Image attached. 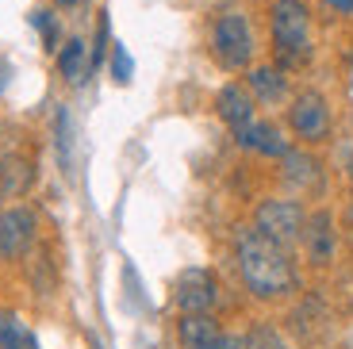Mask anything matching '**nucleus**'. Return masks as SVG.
I'll use <instances>...</instances> for the list:
<instances>
[{
	"instance_id": "1",
	"label": "nucleus",
	"mask_w": 353,
	"mask_h": 349,
	"mask_svg": "<svg viewBox=\"0 0 353 349\" xmlns=\"http://www.w3.org/2000/svg\"><path fill=\"white\" fill-rule=\"evenodd\" d=\"M234 261L239 272L246 280V288L257 299H276L288 296L292 284H296V269H292V253L284 246H276L273 238H265L257 227L239 230V242H234Z\"/></svg>"
},
{
	"instance_id": "2",
	"label": "nucleus",
	"mask_w": 353,
	"mask_h": 349,
	"mask_svg": "<svg viewBox=\"0 0 353 349\" xmlns=\"http://www.w3.org/2000/svg\"><path fill=\"white\" fill-rule=\"evenodd\" d=\"M269 35H273V50L281 70H296L307 66L315 43H311V12L303 0H273L269 4Z\"/></svg>"
},
{
	"instance_id": "3",
	"label": "nucleus",
	"mask_w": 353,
	"mask_h": 349,
	"mask_svg": "<svg viewBox=\"0 0 353 349\" xmlns=\"http://www.w3.org/2000/svg\"><path fill=\"white\" fill-rule=\"evenodd\" d=\"M254 27L242 12H223L212 27V58L219 61L223 70L239 73V70H250L254 61Z\"/></svg>"
},
{
	"instance_id": "4",
	"label": "nucleus",
	"mask_w": 353,
	"mask_h": 349,
	"mask_svg": "<svg viewBox=\"0 0 353 349\" xmlns=\"http://www.w3.org/2000/svg\"><path fill=\"white\" fill-rule=\"evenodd\" d=\"M303 223H307V215L296 200H265L254 219V227L265 238H273L276 246H284V250H292L303 238Z\"/></svg>"
},
{
	"instance_id": "5",
	"label": "nucleus",
	"mask_w": 353,
	"mask_h": 349,
	"mask_svg": "<svg viewBox=\"0 0 353 349\" xmlns=\"http://www.w3.org/2000/svg\"><path fill=\"white\" fill-rule=\"evenodd\" d=\"M288 127L296 139L303 142H323L330 134V104L323 92H315V88H307V92H300V97L292 100L288 108Z\"/></svg>"
},
{
	"instance_id": "6",
	"label": "nucleus",
	"mask_w": 353,
	"mask_h": 349,
	"mask_svg": "<svg viewBox=\"0 0 353 349\" xmlns=\"http://www.w3.org/2000/svg\"><path fill=\"white\" fill-rule=\"evenodd\" d=\"M39 238V215L31 208L0 211V261H19Z\"/></svg>"
},
{
	"instance_id": "7",
	"label": "nucleus",
	"mask_w": 353,
	"mask_h": 349,
	"mask_svg": "<svg viewBox=\"0 0 353 349\" xmlns=\"http://www.w3.org/2000/svg\"><path fill=\"white\" fill-rule=\"evenodd\" d=\"M173 299H176V307H181L185 315L212 311V307L219 303V280H215L212 269H200V265H192V269H185L181 277H176Z\"/></svg>"
},
{
	"instance_id": "8",
	"label": "nucleus",
	"mask_w": 353,
	"mask_h": 349,
	"mask_svg": "<svg viewBox=\"0 0 353 349\" xmlns=\"http://www.w3.org/2000/svg\"><path fill=\"white\" fill-rule=\"evenodd\" d=\"M176 334H181V346L185 349H246V338L227 334L208 311L203 315H181Z\"/></svg>"
},
{
	"instance_id": "9",
	"label": "nucleus",
	"mask_w": 353,
	"mask_h": 349,
	"mask_svg": "<svg viewBox=\"0 0 353 349\" xmlns=\"http://www.w3.org/2000/svg\"><path fill=\"white\" fill-rule=\"evenodd\" d=\"M234 139H239L242 150H254V154H265V157H284L292 150L288 139L281 134V127H273L265 119H250L246 127L234 131Z\"/></svg>"
},
{
	"instance_id": "10",
	"label": "nucleus",
	"mask_w": 353,
	"mask_h": 349,
	"mask_svg": "<svg viewBox=\"0 0 353 349\" xmlns=\"http://www.w3.org/2000/svg\"><path fill=\"white\" fill-rule=\"evenodd\" d=\"M215 112H219V119L227 123L230 131H239L250 119H257L254 115V92H250L246 85H239V81H230V85L219 88V97H215Z\"/></svg>"
},
{
	"instance_id": "11",
	"label": "nucleus",
	"mask_w": 353,
	"mask_h": 349,
	"mask_svg": "<svg viewBox=\"0 0 353 349\" xmlns=\"http://www.w3.org/2000/svg\"><path fill=\"white\" fill-rule=\"evenodd\" d=\"M246 88L254 92V100L261 104H281L288 97V77H284L281 66H254L246 73Z\"/></svg>"
},
{
	"instance_id": "12",
	"label": "nucleus",
	"mask_w": 353,
	"mask_h": 349,
	"mask_svg": "<svg viewBox=\"0 0 353 349\" xmlns=\"http://www.w3.org/2000/svg\"><path fill=\"white\" fill-rule=\"evenodd\" d=\"M303 246H307V253H311V261H330L334 257V230H330V215H315V219H307L303 223V238H300Z\"/></svg>"
},
{
	"instance_id": "13",
	"label": "nucleus",
	"mask_w": 353,
	"mask_h": 349,
	"mask_svg": "<svg viewBox=\"0 0 353 349\" xmlns=\"http://www.w3.org/2000/svg\"><path fill=\"white\" fill-rule=\"evenodd\" d=\"M58 73H62L70 85H81V81L88 77V46L85 39H65L62 46H58Z\"/></svg>"
},
{
	"instance_id": "14",
	"label": "nucleus",
	"mask_w": 353,
	"mask_h": 349,
	"mask_svg": "<svg viewBox=\"0 0 353 349\" xmlns=\"http://www.w3.org/2000/svg\"><path fill=\"white\" fill-rule=\"evenodd\" d=\"M281 161H284V181L288 184H296V188H319L323 173H319V161L311 154H303V150H288Z\"/></svg>"
},
{
	"instance_id": "15",
	"label": "nucleus",
	"mask_w": 353,
	"mask_h": 349,
	"mask_svg": "<svg viewBox=\"0 0 353 349\" xmlns=\"http://www.w3.org/2000/svg\"><path fill=\"white\" fill-rule=\"evenodd\" d=\"M0 349H39L35 334L16 311H0Z\"/></svg>"
},
{
	"instance_id": "16",
	"label": "nucleus",
	"mask_w": 353,
	"mask_h": 349,
	"mask_svg": "<svg viewBox=\"0 0 353 349\" xmlns=\"http://www.w3.org/2000/svg\"><path fill=\"white\" fill-rule=\"evenodd\" d=\"M54 146H58V161H62V173H73V119L65 108H58L54 115Z\"/></svg>"
},
{
	"instance_id": "17",
	"label": "nucleus",
	"mask_w": 353,
	"mask_h": 349,
	"mask_svg": "<svg viewBox=\"0 0 353 349\" xmlns=\"http://www.w3.org/2000/svg\"><path fill=\"white\" fill-rule=\"evenodd\" d=\"M31 181H35V169L27 166V161H4L0 166V188L4 192H23Z\"/></svg>"
},
{
	"instance_id": "18",
	"label": "nucleus",
	"mask_w": 353,
	"mask_h": 349,
	"mask_svg": "<svg viewBox=\"0 0 353 349\" xmlns=\"http://www.w3.org/2000/svg\"><path fill=\"white\" fill-rule=\"evenodd\" d=\"M31 27H35L39 35H43V43H46V50H58V43H62V31H58V19H54V12H46V8H35L31 12Z\"/></svg>"
},
{
	"instance_id": "19",
	"label": "nucleus",
	"mask_w": 353,
	"mask_h": 349,
	"mask_svg": "<svg viewBox=\"0 0 353 349\" xmlns=\"http://www.w3.org/2000/svg\"><path fill=\"white\" fill-rule=\"evenodd\" d=\"M131 73H134L131 54H127L123 43H115V46H112V77L119 81V85H127V81H131Z\"/></svg>"
},
{
	"instance_id": "20",
	"label": "nucleus",
	"mask_w": 353,
	"mask_h": 349,
	"mask_svg": "<svg viewBox=\"0 0 353 349\" xmlns=\"http://www.w3.org/2000/svg\"><path fill=\"white\" fill-rule=\"evenodd\" d=\"M104 54H108V12H100V23H97V43H92V54H88V73L104 66Z\"/></svg>"
},
{
	"instance_id": "21",
	"label": "nucleus",
	"mask_w": 353,
	"mask_h": 349,
	"mask_svg": "<svg viewBox=\"0 0 353 349\" xmlns=\"http://www.w3.org/2000/svg\"><path fill=\"white\" fill-rule=\"evenodd\" d=\"M246 349H288V346H284L273 330H265V326H261V330H254L246 338Z\"/></svg>"
},
{
	"instance_id": "22",
	"label": "nucleus",
	"mask_w": 353,
	"mask_h": 349,
	"mask_svg": "<svg viewBox=\"0 0 353 349\" xmlns=\"http://www.w3.org/2000/svg\"><path fill=\"white\" fill-rule=\"evenodd\" d=\"M327 4L338 12V16H353V0H327Z\"/></svg>"
},
{
	"instance_id": "23",
	"label": "nucleus",
	"mask_w": 353,
	"mask_h": 349,
	"mask_svg": "<svg viewBox=\"0 0 353 349\" xmlns=\"http://www.w3.org/2000/svg\"><path fill=\"white\" fill-rule=\"evenodd\" d=\"M8 77H12V66L4 58H0V92H4V88H8Z\"/></svg>"
},
{
	"instance_id": "24",
	"label": "nucleus",
	"mask_w": 353,
	"mask_h": 349,
	"mask_svg": "<svg viewBox=\"0 0 353 349\" xmlns=\"http://www.w3.org/2000/svg\"><path fill=\"white\" fill-rule=\"evenodd\" d=\"M58 8H77V0H54Z\"/></svg>"
},
{
	"instance_id": "25",
	"label": "nucleus",
	"mask_w": 353,
	"mask_h": 349,
	"mask_svg": "<svg viewBox=\"0 0 353 349\" xmlns=\"http://www.w3.org/2000/svg\"><path fill=\"white\" fill-rule=\"evenodd\" d=\"M350 177H353V157H350Z\"/></svg>"
},
{
	"instance_id": "26",
	"label": "nucleus",
	"mask_w": 353,
	"mask_h": 349,
	"mask_svg": "<svg viewBox=\"0 0 353 349\" xmlns=\"http://www.w3.org/2000/svg\"><path fill=\"white\" fill-rule=\"evenodd\" d=\"M0 200H4V188H0Z\"/></svg>"
},
{
	"instance_id": "27",
	"label": "nucleus",
	"mask_w": 353,
	"mask_h": 349,
	"mask_svg": "<svg viewBox=\"0 0 353 349\" xmlns=\"http://www.w3.org/2000/svg\"><path fill=\"white\" fill-rule=\"evenodd\" d=\"M350 219H353V208H350Z\"/></svg>"
}]
</instances>
